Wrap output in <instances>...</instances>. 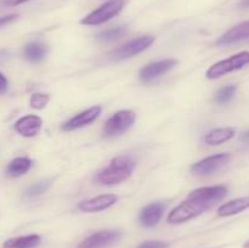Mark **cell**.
I'll list each match as a JSON object with an SVG mask.
<instances>
[{
	"label": "cell",
	"instance_id": "1",
	"mask_svg": "<svg viewBox=\"0 0 249 248\" xmlns=\"http://www.w3.org/2000/svg\"><path fill=\"white\" fill-rule=\"evenodd\" d=\"M136 167V162L130 156H118L109 162L105 169L97 174L96 181L101 185H117L128 179Z\"/></svg>",
	"mask_w": 249,
	"mask_h": 248
},
{
	"label": "cell",
	"instance_id": "2",
	"mask_svg": "<svg viewBox=\"0 0 249 248\" xmlns=\"http://www.w3.org/2000/svg\"><path fill=\"white\" fill-rule=\"evenodd\" d=\"M249 63V51H241L231 57L221 60L219 62L214 63L213 66L207 71V78L208 79H218L228 73L233 72L243 68Z\"/></svg>",
	"mask_w": 249,
	"mask_h": 248
},
{
	"label": "cell",
	"instance_id": "3",
	"mask_svg": "<svg viewBox=\"0 0 249 248\" xmlns=\"http://www.w3.org/2000/svg\"><path fill=\"white\" fill-rule=\"evenodd\" d=\"M124 7V0H107L106 2L82 18L80 23L85 26H97L109 21L119 14Z\"/></svg>",
	"mask_w": 249,
	"mask_h": 248
},
{
	"label": "cell",
	"instance_id": "4",
	"mask_svg": "<svg viewBox=\"0 0 249 248\" xmlns=\"http://www.w3.org/2000/svg\"><path fill=\"white\" fill-rule=\"evenodd\" d=\"M136 116L133 111L124 109V111H118L108 118L104 126V138H116V136L122 135L126 130L133 126L135 123Z\"/></svg>",
	"mask_w": 249,
	"mask_h": 248
},
{
	"label": "cell",
	"instance_id": "5",
	"mask_svg": "<svg viewBox=\"0 0 249 248\" xmlns=\"http://www.w3.org/2000/svg\"><path fill=\"white\" fill-rule=\"evenodd\" d=\"M155 41V36L152 35H142L128 41L124 45L114 49L113 51L108 53L109 61H122L125 58L133 57V56L139 55L140 53L145 51L146 49L150 48Z\"/></svg>",
	"mask_w": 249,
	"mask_h": 248
},
{
	"label": "cell",
	"instance_id": "6",
	"mask_svg": "<svg viewBox=\"0 0 249 248\" xmlns=\"http://www.w3.org/2000/svg\"><path fill=\"white\" fill-rule=\"evenodd\" d=\"M207 209H208V207L187 198L186 201L180 203L179 206H177L172 212H170L169 215H168V223H185V221H189L191 220V219L196 218V216L201 215V214L204 213Z\"/></svg>",
	"mask_w": 249,
	"mask_h": 248
},
{
	"label": "cell",
	"instance_id": "7",
	"mask_svg": "<svg viewBox=\"0 0 249 248\" xmlns=\"http://www.w3.org/2000/svg\"><path fill=\"white\" fill-rule=\"evenodd\" d=\"M228 195V187L224 185H216V186H204L194 190L189 194V199L203 204L206 207H211L216 202L224 199Z\"/></svg>",
	"mask_w": 249,
	"mask_h": 248
},
{
	"label": "cell",
	"instance_id": "8",
	"mask_svg": "<svg viewBox=\"0 0 249 248\" xmlns=\"http://www.w3.org/2000/svg\"><path fill=\"white\" fill-rule=\"evenodd\" d=\"M230 160L229 153H218L198 160L191 167V172L196 175H211L228 164Z\"/></svg>",
	"mask_w": 249,
	"mask_h": 248
},
{
	"label": "cell",
	"instance_id": "9",
	"mask_svg": "<svg viewBox=\"0 0 249 248\" xmlns=\"http://www.w3.org/2000/svg\"><path fill=\"white\" fill-rule=\"evenodd\" d=\"M122 237L121 231L101 230L85 238L79 243L78 248H107L116 243Z\"/></svg>",
	"mask_w": 249,
	"mask_h": 248
},
{
	"label": "cell",
	"instance_id": "10",
	"mask_svg": "<svg viewBox=\"0 0 249 248\" xmlns=\"http://www.w3.org/2000/svg\"><path fill=\"white\" fill-rule=\"evenodd\" d=\"M101 112H102L101 106L90 107V108L75 114V116H73L72 118L68 119L67 122H65V123L61 125V130L72 131V130H75V129H80L83 128V126L89 125V124H91L92 122H95L97 118H99Z\"/></svg>",
	"mask_w": 249,
	"mask_h": 248
},
{
	"label": "cell",
	"instance_id": "11",
	"mask_svg": "<svg viewBox=\"0 0 249 248\" xmlns=\"http://www.w3.org/2000/svg\"><path fill=\"white\" fill-rule=\"evenodd\" d=\"M177 63L178 61L173 60V58H167V60L148 63L145 67L141 68L140 73H139V78L145 83L152 82L156 78L160 77V75L165 74V73L169 72L170 70H173Z\"/></svg>",
	"mask_w": 249,
	"mask_h": 248
},
{
	"label": "cell",
	"instance_id": "12",
	"mask_svg": "<svg viewBox=\"0 0 249 248\" xmlns=\"http://www.w3.org/2000/svg\"><path fill=\"white\" fill-rule=\"evenodd\" d=\"M117 201H118L117 195H100V196L94 197V198L82 201L78 204V208L82 212H85V213H97V212L105 211V209L114 206Z\"/></svg>",
	"mask_w": 249,
	"mask_h": 248
},
{
	"label": "cell",
	"instance_id": "13",
	"mask_svg": "<svg viewBox=\"0 0 249 248\" xmlns=\"http://www.w3.org/2000/svg\"><path fill=\"white\" fill-rule=\"evenodd\" d=\"M41 125H43V121L40 117L36 116V114H28L15 123L14 128L19 135L24 136V138H33V136L38 135L40 131Z\"/></svg>",
	"mask_w": 249,
	"mask_h": 248
},
{
	"label": "cell",
	"instance_id": "14",
	"mask_svg": "<svg viewBox=\"0 0 249 248\" xmlns=\"http://www.w3.org/2000/svg\"><path fill=\"white\" fill-rule=\"evenodd\" d=\"M249 38V21L236 24L216 40L219 46H228Z\"/></svg>",
	"mask_w": 249,
	"mask_h": 248
},
{
	"label": "cell",
	"instance_id": "15",
	"mask_svg": "<svg viewBox=\"0 0 249 248\" xmlns=\"http://www.w3.org/2000/svg\"><path fill=\"white\" fill-rule=\"evenodd\" d=\"M164 204L160 202L147 204L139 215V223L145 228H153L160 223V218L164 213Z\"/></svg>",
	"mask_w": 249,
	"mask_h": 248
},
{
	"label": "cell",
	"instance_id": "16",
	"mask_svg": "<svg viewBox=\"0 0 249 248\" xmlns=\"http://www.w3.org/2000/svg\"><path fill=\"white\" fill-rule=\"evenodd\" d=\"M235 129L230 128V126H226V128H216L209 131L204 136V142L209 146H218L226 142V141L231 140L235 136Z\"/></svg>",
	"mask_w": 249,
	"mask_h": 248
},
{
	"label": "cell",
	"instance_id": "17",
	"mask_svg": "<svg viewBox=\"0 0 249 248\" xmlns=\"http://www.w3.org/2000/svg\"><path fill=\"white\" fill-rule=\"evenodd\" d=\"M249 208V196L241 197V198L232 199L228 203L219 207L218 215L219 216H231L236 215L238 213H242L243 211Z\"/></svg>",
	"mask_w": 249,
	"mask_h": 248
},
{
	"label": "cell",
	"instance_id": "18",
	"mask_svg": "<svg viewBox=\"0 0 249 248\" xmlns=\"http://www.w3.org/2000/svg\"><path fill=\"white\" fill-rule=\"evenodd\" d=\"M40 236L32 233V235L9 238V240L4 242L2 248H36L40 245Z\"/></svg>",
	"mask_w": 249,
	"mask_h": 248
},
{
	"label": "cell",
	"instance_id": "19",
	"mask_svg": "<svg viewBox=\"0 0 249 248\" xmlns=\"http://www.w3.org/2000/svg\"><path fill=\"white\" fill-rule=\"evenodd\" d=\"M31 158L28 157H17L12 159L6 167V174L10 177H17L24 175L32 168Z\"/></svg>",
	"mask_w": 249,
	"mask_h": 248
},
{
	"label": "cell",
	"instance_id": "20",
	"mask_svg": "<svg viewBox=\"0 0 249 248\" xmlns=\"http://www.w3.org/2000/svg\"><path fill=\"white\" fill-rule=\"evenodd\" d=\"M46 46L39 41H32L24 46V57L31 62H39L43 60L46 55Z\"/></svg>",
	"mask_w": 249,
	"mask_h": 248
},
{
	"label": "cell",
	"instance_id": "21",
	"mask_svg": "<svg viewBox=\"0 0 249 248\" xmlns=\"http://www.w3.org/2000/svg\"><path fill=\"white\" fill-rule=\"evenodd\" d=\"M126 33L125 27H113V28L105 29V31L100 32L96 35L97 40L102 41V43H108V41H113L116 39H119Z\"/></svg>",
	"mask_w": 249,
	"mask_h": 248
},
{
	"label": "cell",
	"instance_id": "22",
	"mask_svg": "<svg viewBox=\"0 0 249 248\" xmlns=\"http://www.w3.org/2000/svg\"><path fill=\"white\" fill-rule=\"evenodd\" d=\"M236 90H237L236 85H226V87L218 90V92H216L215 96H214V100H215V102H218V104L220 105L226 104V102H229L232 99Z\"/></svg>",
	"mask_w": 249,
	"mask_h": 248
},
{
	"label": "cell",
	"instance_id": "23",
	"mask_svg": "<svg viewBox=\"0 0 249 248\" xmlns=\"http://www.w3.org/2000/svg\"><path fill=\"white\" fill-rule=\"evenodd\" d=\"M49 186H50V182L46 181V180H41V181L36 182V184L31 185L28 187V190L26 191V196L29 197V198L40 196L41 194H44L49 189Z\"/></svg>",
	"mask_w": 249,
	"mask_h": 248
},
{
	"label": "cell",
	"instance_id": "24",
	"mask_svg": "<svg viewBox=\"0 0 249 248\" xmlns=\"http://www.w3.org/2000/svg\"><path fill=\"white\" fill-rule=\"evenodd\" d=\"M49 96L48 94H43V92H34L31 96V100H29V104H31V107L34 109H43L44 107L48 105Z\"/></svg>",
	"mask_w": 249,
	"mask_h": 248
},
{
	"label": "cell",
	"instance_id": "25",
	"mask_svg": "<svg viewBox=\"0 0 249 248\" xmlns=\"http://www.w3.org/2000/svg\"><path fill=\"white\" fill-rule=\"evenodd\" d=\"M138 248H169V243L163 241H147L141 243Z\"/></svg>",
	"mask_w": 249,
	"mask_h": 248
},
{
	"label": "cell",
	"instance_id": "26",
	"mask_svg": "<svg viewBox=\"0 0 249 248\" xmlns=\"http://www.w3.org/2000/svg\"><path fill=\"white\" fill-rule=\"evenodd\" d=\"M17 15H6V16H1L0 17V27L5 26V24H9L11 23V22H14L15 19L17 18Z\"/></svg>",
	"mask_w": 249,
	"mask_h": 248
},
{
	"label": "cell",
	"instance_id": "27",
	"mask_svg": "<svg viewBox=\"0 0 249 248\" xmlns=\"http://www.w3.org/2000/svg\"><path fill=\"white\" fill-rule=\"evenodd\" d=\"M7 87H9V82H7L6 77L2 73H0V95L6 92Z\"/></svg>",
	"mask_w": 249,
	"mask_h": 248
},
{
	"label": "cell",
	"instance_id": "28",
	"mask_svg": "<svg viewBox=\"0 0 249 248\" xmlns=\"http://www.w3.org/2000/svg\"><path fill=\"white\" fill-rule=\"evenodd\" d=\"M240 140H241V142L243 143V145L249 146V130L245 131V133H243L242 135H241Z\"/></svg>",
	"mask_w": 249,
	"mask_h": 248
},
{
	"label": "cell",
	"instance_id": "29",
	"mask_svg": "<svg viewBox=\"0 0 249 248\" xmlns=\"http://www.w3.org/2000/svg\"><path fill=\"white\" fill-rule=\"evenodd\" d=\"M27 1H29V0H6L7 5H10V6H16V5L23 4Z\"/></svg>",
	"mask_w": 249,
	"mask_h": 248
},
{
	"label": "cell",
	"instance_id": "30",
	"mask_svg": "<svg viewBox=\"0 0 249 248\" xmlns=\"http://www.w3.org/2000/svg\"><path fill=\"white\" fill-rule=\"evenodd\" d=\"M240 7L241 9H249V0H241Z\"/></svg>",
	"mask_w": 249,
	"mask_h": 248
},
{
	"label": "cell",
	"instance_id": "31",
	"mask_svg": "<svg viewBox=\"0 0 249 248\" xmlns=\"http://www.w3.org/2000/svg\"><path fill=\"white\" fill-rule=\"evenodd\" d=\"M243 248H249V240L243 245Z\"/></svg>",
	"mask_w": 249,
	"mask_h": 248
}]
</instances>
